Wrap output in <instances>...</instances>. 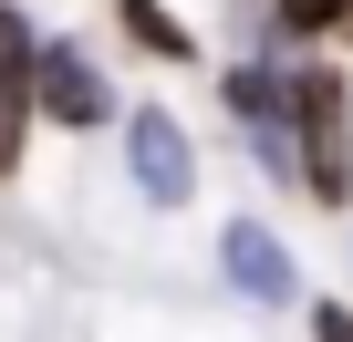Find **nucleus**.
I'll list each match as a JSON object with an SVG mask.
<instances>
[{
    "label": "nucleus",
    "mask_w": 353,
    "mask_h": 342,
    "mask_svg": "<svg viewBox=\"0 0 353 342\" xmlns=\"http://www.w3.org/2000/svg\"><path fill=\"white\" fill-rule=\"evenodd\" d=\"M219 259H229V280H239L250 301H291V249H281L260 218H239V228L219 239Z\"/></svg>",
    "instance_id": "obj_3"
},
{
    "label": "nucleus",
    "mask_w": 353,
    "mask_h": 342,
    "mask_svg": "<svg viewBox=\"0 0 353 342\" xmlns=\"http://www.w3.org/2000/svg\"><path fill=\"white\" fill-rule=\"evenodd\" d=\"M32 73H42V63H32V32H21V11H0V166L21 156V114L42 104V94H32Z\"/></svg>",
    "instance_id": "obj_4"
},
{
    "label": "nucleus",
    "mask_w": 353,
    "mask_h": 342,
    "mask_svg": "<svg viewBox=\"0 0 353 342\" xmlns=\"http://www.w3.org/2000/svg\"><path fill=\"white\" fill-rule=\"evenodd\" d=\"M125 21H135V42H145V52H166V63H176V52H188V32H176V21L156 11V0H135V11H125Z\"/></svg>",
    "instance_id": "obj_7"
},
{
    "label": "nucleus",
    "mask_w": 353,
    "mask_h": 342,
    "mask_svg": "<svg viewBox=\"0 0 353 342\" xmlns=\"http://www.w3.org/2000/svg\"><path fill=\"white\" fill-rule=\"evenodd\" d=\"M353 0H281V32H332Z\"/></svg>",
    "instance_id": "obj_8"
},
{
    "label": "nucleus",
    "mask_w": 353,
    "mask_h": 342,
    "mask_svg": "<svg viewBox=\"0 0 353 342\" xmlns=\"http://www.w3.org/2000/svg\"><path fill=\"white\" fill-rule=\"evenodd\" d=\"M135 177H145V197L156 208H176V197H188L198 187V156H188V135H176V114H135Z\"/></svg>",
    "instance_id": "obj_2"
},
{
    "label": "nucleus",
    "mask_w": 353,
    "mask_h": 342,
    "mask_svg": "<svg viewBox=\"0 0 353 342\" xmlns=\"http://www.w3.org/2000/svg\"><path fill=\"white\" fill-rule=\"evenodd\" d=\"M312 332H322V342H353V311H322Z\"/></svg>",
    "instance_id": "obj_9"
},
{
    "label": "nucleus",
    "mask_w": 353,
    "mask_h": 342,
    "mask_svg": "<svg viewBox=\"0 0 353 342\" xmlns=\"http://www.w3.org/2000/svg\"><path fill=\"white\" fill-rule=\"evenodd\" d=\"M229 114H250L260 135H281V125H291V83H270V73H229Z\"/></svg>",
    "instance_id": "obj_6"
},
{
    "label": "nucleus",
    "mask_w": 353,
    "mask_h": 342,
    "mask_svg": "<svg viewBox=\"0 0 353 342\" xmlns=\"http://www.w3.org/2000/svg\"><path fill=\"white\" fill-rule=\"evenodd\" d=\"M291 125H301L312 197L343 208V197H353V94H343V73H301V83H291Z\"/></svg>",
    "instance_id": "obj_1"
},
{
    "label": "nucleus",
    "mask_w": 353,
    "mask_h": 342,
    "mask_svg": "<svg viewBox=\"0 0 353 342\" xmlns=\"http://www.w3.org/2000/svg\"><path fill=\"white\" fill-rule=\"evenodd\" d=\"M32 94H42V114H63V125H104V73H94L83 52H42Z\"/></svg>",
    "instance_id": "obj_5"
}]
</instances>
